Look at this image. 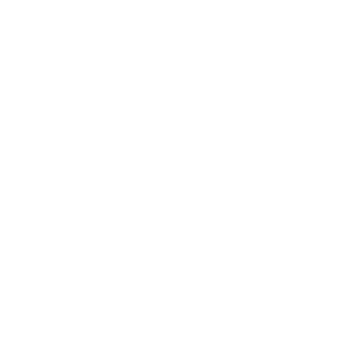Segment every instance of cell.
I'll list each match as a JSON object with an SVG mask.
<instances>
[]
</instances>
